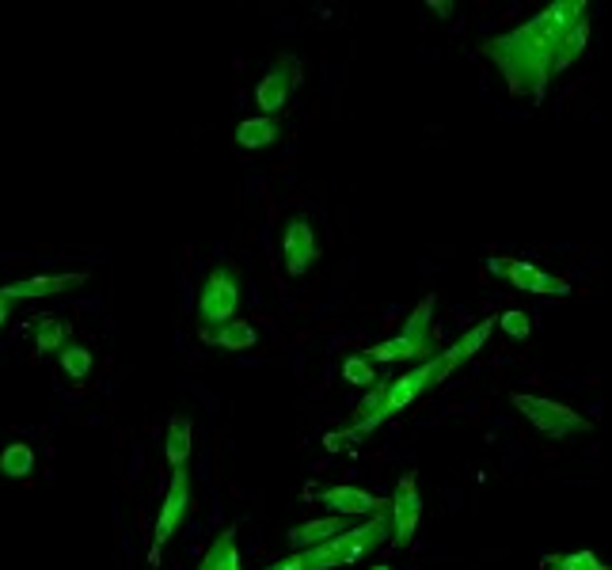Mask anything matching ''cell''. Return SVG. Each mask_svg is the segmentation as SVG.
<instances>
[{"label": "cell", "mask_w": 612, "mask_h": 570, "mask_svg": "<svg viewBox=\"0 0 612 570\" xmlns=\"http://www.w3.org/2000/svg\"><path fill=\"white\" fill-rule=\"evenodd\" d=\"M590 46V0H552L525 23L491 35L483 57L502 72L514 99L541 103L548 85L578 62Z\"/></svg>", "instance_id": "1"}, {"label": "cell", "mask_w": 612, "mask_h": 570, "mask_svg": "<svg viewBox=\"0 0 612 570\" xmlns=\"http://www.w3.org/2000/svg\"><path fill=\"white\" fill-rule=\"evenodd\" d=\"M491 332H494V316H487V320H479L476 327H468L453 346H445V350H437L430 361H423V366H411L408 373L396 377V380H377V384L366 392V400L354 407V423L343 429H331V434L324 437V449L335 452L350 442H361V437L374 434L377 426H385L388 418L408 411L419 395L434 392L442 380H449L460 366H468V361L487 346Z\"/></svg>", "instance_id": "2"}, {"label": "cell", "mask_w": 612, "mask_h": 570, "mask_svg": "<svg viewBox=\"0 0 612 570\" xmlns=\"http://www.w3.org/2000/svg\"><path fill=\"white\" fill-rule=\"evenodd\" d=\"M388 536H392V522H388V510H380V514L366 517L361 525L338 533L335 540L320 544V548L293 551V556L278 559V563H270L263 570H335V567H354V563H361V559L374 556V551L388 540Z\"/></svg>", "instance_id": "3"}, {"label": "cell", "mask_w": 612, "mask_h": 570, "mask_svg": "<svg viewBox=\"0 0 612 570\" xmlns=\"http://www.w3.org/2000/svg\"><path fill=\"white\" fill-rule=\"evenodd\" d=\"M434 309H437V297L426 293L411 309V316L403 320L400 332L374 343L361 358L369 366H423V361H430L442 350V338H437V327H434Z\"/></svg>", "instance_id": "4"}, {"label": "cell", "mask_w": 612, "mask_h": 570, "mask_svg": "<svg viewBox=\"0 0 612 570\" xmlns=\"http://www.w3.org/2000/svg\"><path fill=\"white\" fill-rule=\"evenodd\" d=\"M240 270L233 262H221L205 275L202 289H198V320H202V332H213V327L236 320L240 312Z\"/></svg>", "instance_id": "5"}, {"label": "cell", "mask_w": 612, "mask_h": 570, "mask_svg": "<svg viewBox=\"0 0 612 570\" xmlns=\"http://www.w3.org/2000/svg\"><path fill=\"white\" fill-rule=\"evenodd\" d=\"M510 403H514V411L521 418H528L541 434L548 437H570V434H582V429H590L593 423L590 418H582L575 407H567V403L559 400H544V395H528V392H514L510 395Z\"/></svg>", "instance_id": "6"}, {"label": "cell", "mask_w": 612, "mask_h": 570, "mask_svg": "<svg viewBox=\"0 0 612 570\" xmlns=\"http://www.w3.org/2000/svg\"><path fill=\"white\" fill-rule=\"evenodd\" d=\"M190 502H194V487H190V468H179V472H171V483H168V491H164V502H160V514H156L153 548H148V559H153V563H160L164 544H168L171 536H176L179 528H183L187 514H190Z\"/></svg>", "instance_id": "7"}, {"label": "cell", "mask_w": 612, "mask_h": 570, "mask_svg": "<svg viewBox=\"0 0 612 570\" xmlns=\"http://www.w3.org/2000/svg\"><path fill=\"white\" fill-rule=\"evenodd\" d=\"M388 522H392V548H411L419 533V522H423V494H419V479L415 472H408L396 483V494L388 499Z\"/></svg>", "instance_id": "8"}, {"label": "cell", "mask_w": 612, "mask_h": 570, "mask_svg": "<svg viewBox=\"0 0 612 570\" xmlns=\"http://www.w3.org/2000/svg\"><path fill=\"white\" fill-rule=\"evenodd\" d=\"M297 85H301V62H297L293 54H278L275 65L267 69V77L255 85V107H259L267 119H275L278 111L289 107Z\"/></svg>", "instance_id": "9"}, {"label": "cell", "mask_w": 612, "mask_h": 570, "mask_svg": "<svg viewBox=\"0 0 612 570\" xmlns=\"http://www.w3.org/2000/svg\"><path fill=\"white\" fill-rule=\"evenodd\" d=\"M491 275L494 278H507L510 286L521 289V293H533V297H570V282L559 275H548V270L533 267L525 259H494L491 262Z\"/></svg>", "instance_id": "10"}, {"label": "cell", "mask_w": 612, "mask_h": 570, "mask_svg": "<svg viewBox=\"0 0 612 570\" xmlns=\"http://www.w3.org/2000/svg\"><path fill=\"white\" fill-rule=\"evenodd\" d=\"M282 259H286V275L301 278L304 270H312V262L320 259V239L316 228L304 213H293L282 228Z\"/></svg>", "instance_id": "11"}, {"label": "cell", "mask_w": 612, "mask_h": 570, "mask_svg": "<svg viewBox=\"0 0 612 570\" xmlns=\"http://www.w3.org/2000/svg\"><path fill=\"white\" fill-rule=\"evenodd\" d=\"M88 282V270H69V275H31L23 282H8L0 286V297L4 301H46V297H62L73 293Z\"/></svg>", "instance_id": "12"}, {"label": "cell", "mask_w": 612, "mask_h": 570, "mask_svg": "<svg viewBox=\"0 0 612 570\" xmlns=\"http://www.w3.org/2000/svg\"><path fill=\"white\" fill-rule=\"evenodd\" d=\"M316 502L327 506L335 517H374L380 510H388V499H377L374 491H361V487H350V483L320 487Z\"/></svg>", "instance_id": "13"}, {"label": "cell", "mask_w": 612, "mask_h": 570, "mask_svg": "<svg viewBox=\"0 0 612 570\" xmlns=\"http://www.w3.org/2000/svg\"><path fill=\"white\" fill-rule=\"evenodd\" d=\"M346 517H335V514H327V517H312V522H301V525H293L289 528V548L293 551H304V548H320V544H327V540H335L338 533H346Z\"/></svg>", "instance_id": "14"}, {"label": "cell", "mask_w": 612, "mask_h": 570, "mask_svg": "<svg viewBox=\"0 0 612 570\" xmlns=\"http://www.w3.org/2000/svg\"><path fill=\"white\" fill-rule=\"evenodd\" d=\"M190 452H194V418L176 415L168 423V437H164V460H168L171 472L190 465Z\"/></svg>", "instance_id": "15"}, {"label": "cell", "mask_w": 612, "mask_h": 570, "mask_svg": "<svg viewBox=\"0 0 612 570\" xmlns=\"http://www.w3.org/2000/svg\"><path fill=\"white\" fill-rule=\"evenodd\" d=\"M202 343L205 346H218L221 354H240V350H252L255 343H259V332H255L247 320H229V324L213 327V332H202Z\"/></svg>", "instance_id": "16"}, {"label": "cell", "mask_w": 612, "mask_h": 570, "mask_svg": "<svg viewBox=\"0 0 612 570\" xmlns=\"http://www.w3.org/2000/svg\"><path fill=\"white\" fill-rule=\"evenodd\" d=\"M278 137H282V126H278V119H267V114H252V119H244L236 126V145L247 148V153L275 145Z\"/></svg>", "instance_id": "17"}, {"label": "cell", "mask_w": 612, "mask_h": 570, "mask_svg": "<svg viewBox=\"0 0 612 570\" xmlns=\"http://www.w3.org/2000/svg\"><path fill=\"white\" fill-rule=\"evenodd\" d=\"M198 570H244L240 567V551H236V525H229L225 533L210 544V551L202 556Z\"/></svg>", "instance_id": "18"}, {"label": "cell", "mask_w": 612, "mask_h": 570, "mask_svg": "<svg viewBox=\"0 0 612 570\" xmlns=\"http://www.w3.org/2000/svg\"><path fill=\"white\" fill-rule=\"evenodd\" d=\"M73 343V324L62 316H43L35 327V350L38 354H62Z\"/></svg>", "instance_id": "19"}, {"label": "cell", "mask_w": 612, "mask_h": 570, "mask_svg": "<svg viewBox=\"0 0 612 570\" xmlns=\"http://www.w3.org/2000/svg\"><path fill=\"white\" fill-rule=\"evenodd\" d=\"M57 361H62V373L69 380H88L92 377V366H96V354L88 343H77V338H73V343L57 354Z\"/></svg>", "instance_id": "20"}, {"label": "cell", "mask_w": 612, "mask_h": 570, "mask_svg": "<svg viewBox=\"0 0 612 570\" xmlns=\"http://www.w3.org/2000/svg\"><path fill=\"white\" fill-rule=\"evenodd\" d=\"M35 472V449L27 442H12L4 452H0V476L8 479H27Z\"/></svg>", "instance_id": "21"}, {"label": "cell", "mask_w": 612, "mask_h": 570, "mask_svg": "<svg viewBox=\"0 0 612 570\" xmlns=\"http://www.w3.org/2000/svg\"><path fill=\"white\" fill-rule=\"evenodd\" d=\"M494 327H502L510 338H528V335H533V320H528V312H521V309H507L502 316H494Z\"/></svg>", "instance_id": "22"}, {"label": "cell", "mask_w": 612, "mask_h": 570, "mask_svg": "<svg viewBox=\"0 0 612 570\" xmlns=\"http://www.w3.org/2000/svg\"><path fill=\"white\" fill-rule=\"evenodd\" d=\"M343 377L350 380V384L366 388V392H369V388H374L377 380H380V377L374 373V366H369V361L361 358V354H358V358H346V361H343Z\"/></svg>", "instance_id": "23"}, {"label": "cell", "mask_w": 612, "mask_h": 570, "mask_svg": "<svg viewBox=\"0 0 612 570\" xmlns=\"http://www.w3.org/2000/svg\"><path fill=\"white\" fill-rule=\"evenodd\" d=\"M559 570H612V567L601 563L598 551L582 548V551H570V556H559Z\"/></svg>", "instance_id": "24"}, {"label": "cell", "mask_w": 612, "mask_h": 570, "mask_svg": "<svg viewBox=\"0 0 612 570\" xmlns=\"http://www.w3.org/2000/svg\"><path fill=\"white\" fill-rule=\"evenodd\" d=\"M8 320H12V301H4V297H0V327H4Z\"/></svg>", "instance_id": "25"}, {"label": "cell", "mask_w": 612, "mask_h": 570, "mask_svg": "<svg viewBox=\"0 0 612 570\" xmlns=\"http://www.w3.org/2000/svg\"><path fill=\"white\" fill-rule=\"evenodd\" d=\"M541 570H559V556H544L541 559Z\"/></svg>", "instance_id": "26"}, {"label": "cell", "mask_w": 612, "mask_h": 570, "mask_svg": "<svg viewBox=\"0 0 612 570\" xmlns=\"http://www.w3.org/2000/svg\"><path fill=\"white\" fill-rule=\"evenodd\" d=\"M374 570H392V567H388V563H377Z\"/></svg>", "instance_id": "27"}]
</instances>
